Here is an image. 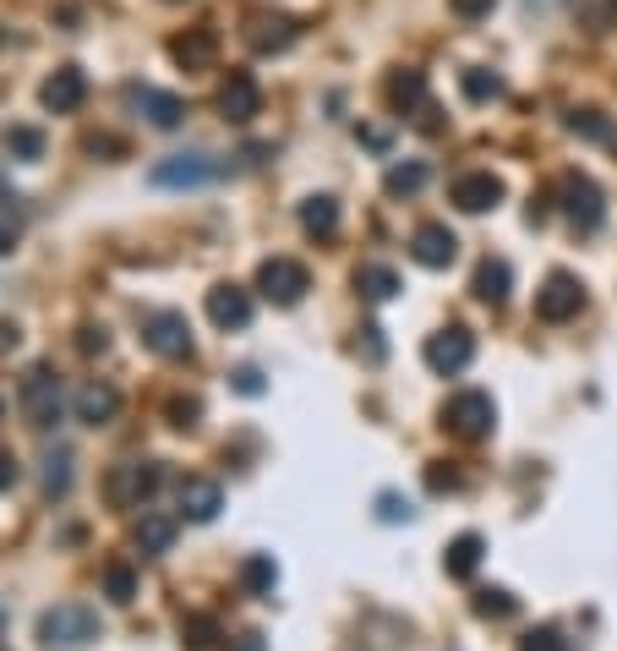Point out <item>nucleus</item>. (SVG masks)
Masks as SVG:
<instances>
[{
	"mask_svg": "<svg viewBox=\"0 0 617 651\" xmlns=\"http://www.w3.org/2000/svg\"><path fill=\"white\" fill-rule=\"evenodd\" d=\"M481 553H487V542H481L476 531H465V536H454V542H448V553H442V570H448L454 581H470V575L481 570Z\"/></svg>",
	"mask_w": 617,
	"mask_h": 651,
	"instance_id": "obj_20",
	"label": "nucleus"
},
{
	"mask_svg": "<svg viewBox=\"0 0 617 651\" xmlns=\"http://www.w3.org/2000/svg\"><path fill=\"white\" fill-rule=\"evenodd\" d=\"M176 531H181L176 515H153V510H142V521H137V548H142V553H170Z\"/></svg>",
	"mask_w": 617,
	"mask_h": 651,
	"instance_id": "obj_22",
	"label": "nucleus"
},
{
	"mask_svg": "<svg viewBox=\"0 0 617 651\" xmlns=\"http://www.w3.org/2000/svg\"><path fill=\"white\" fill-rule=\"evenodd\" d=\"M382 187H388V197H410V193H421V187H427V165H421V159H405V165H388Z\"/></svg>",
	"mask_w": 617,
	"mask_h": 651,
	"instance_id": "obj_28",
	"label": "nucleus"
},
{
	"mask_svg": "<svg viewBox=\"0 0 617 651\" xmlns=\"http://www.w3.org/2000/svg\"><path fill=\"white\" fill-rule=\"evenodd\" d=\"M71 405H77V422H88V427H105V422H116V411H121V394L110 389V384H99V378H93V384H82V389H77V400H71Z\"/></svg>",
	"mask_w": 617,
	"mask_h": 651,
	"instance_id": "obj_18",
	"label": "nucleus"
},
{
	"mask_svg": "<svg viewBox=\"0 0 617 651\" xmlns=\"http://www.w3.org/2000/svg\"><path fill=\"white\" fill-rule=\"evenodd\" d=\"M410 258L421 263V268H448V263L459 258V236L448 225H421L410 236Z\"/></svg>",
	"mask_w": 617,
	"mask_h": 651,
	"instance_id": "obj_12",
	"label": "nucleus"
},
{
	"mask_svg": "<svg viewBox=\"0 0 617 651\" xmlns=\"http://www.w3.org/2000/svg\"><path fill=\"white\" fill-rule=\"evenodd\" d=\"M105 591H110V602H131V596H137V575H131L126 564H110V570H105Z\"/></svg>",
	"mask_w": 617,
	"mask_h": 651,
	"instance_id": "obj_35",
	"label": "nucleus"
},
{
	"mask_svg": "<svg viewBox=\"0 0 617 651\" xmlns=\"http://www.w3.org/2000/svg\"><path fill=\"white\" fill-rule=\"evenodd\" d=\"M361 142H367V148H388V131H377V127H367V131H361Z\"/></svg>",
	"mask_w": 617,
	"mask_h": 651,
	"instance_id": "obj_47",
	"label": "nucleus"
},
{
	"mask_svg": "<svg viewBox=\"0 0 617 651\" xmlns=\"http://www.w3.org/2000/svg\"><path fill=\"white\" fill-rule=\"evenodd\" d=\"M427 487H432V493H454V487H459V471H442V465H432V471H427Z\"/></svg>",
	"mask_w": 617,
	"mask_h": 651,
	"instance_id": "obj_40",
	"label": "nucleus"
},
{
	"mask_svg": "<svg viewBox=\"0 0 617 651\" xmlns=\"http://www.w3.org/2000/svg\"><path fill=\"white\" fill-rule=\"evenodd\" d=\"M126 105H131V110H142V116H148V121H153V127H181V99H176V93H159V88H126Z\"/></svg>",
	"mask_w": 617,
	"mask_h": 651,
	"instance_id": "obj_17",
	"label": "nucleus"
},
{
	"mask_svg": "<svg viewBox=\"0 0 617 651\" xmlns=\"http://www.w3.org/2000/svg\"><path fill=\"white\" fill-rule=\"evenodd\" d=\"M181 641L186 651H213V641H219V619L213 613H191L181 624Z\"/></svg>",
	"mask_w": 617,
	"mask_h": 651,
	"instance_id": "obj_32",
	"label": "nucleus"
},
{
	"mask_svg": "<svg viewBox=\"0 0 617 651\" xmlns=\"http://www.w3.org/2000/svg\"><path fill=\"white\" fill-rule=\"evenodd\" d=\"M257 290L273 302V307H296L301 296L311 290V274H307V263H296V258H268L262 268H257Z\"/></svg>",
	"mask_w": 617,
	"mask_h": 651,
	"instance_id": "obj_5",
	"label": "nucleus"
},
{
	"mask_svg": "<svg viewBox=\"0 0 617 651\" xmlns=\"http://www.w3.org/2000/svg\"><path fill=\"white\" fill-rule=\"evenodd\" d=\"M213 176H219V165H213L208 154H170V159H159V165L148 170L153 187H202V181H213Z\"/></svg>",
	"mask_w": 617,
	"mask_h": 651,
	"instance_id": "obj_10",
	"label": "nucleus"
},
{
	"mask_svg": "<svg viewBox=\"0 0 617 651\" xmlns=\"http://www.w3.org/2000/svg\"><path fill=\"white\" fill-rule=\"evenodd\" d=\"M557 197H563V214H568L574 230H596V225H601V187H596L585 170H568V176L557 181Z\"/></svg>",
	"mask_w": 617,
	"mask_h": 651,
	"instance_id": "obj_7",
	"label": "nucleus"
},
{
	"mask_svg": "<svg viewBox=\"0 0 617 651\" xmlns=\"http://www.w3.org/2000/svg\"><path fill=\"white\" fill-rule=\"evenodd\" d=\"M197 416H202V400H191V394H186V400H170V422H176L181 433L197 427Z\"/></svg>",
	"mask_w": 617,
	"mask_h": 651,
	"instance_id": "obj_38",
	"label": "nucleus"
},
{
	"mask_svg": "<svg viewBox=\"0 0 617 651\" xmlns=\"http://www.w3.org/2000/svg\"><path fill=\"white\" fill-rule=\"evenodd\" d=\"M0 630H6V608H0Z\"/></svg>",
	"mask_w": 617,
	"mask_h": 651,
	"instance_id": "obj_50",
	"label": "nucleus"
},
{
	"mask_svg": "<svg viewBox=\"0 0 617 651\" xmlns=\"http://www.w3.org/2000/svg\"><path fill=\"white\" fill-rule=\"evenodd\" d=\"M17 339H22L17 324H11V318H0V356H6V351H17Z\"/></svg>",
	"mask_w": 617,
	"mask_h": 651,
	"instance_id": "obj_44",
	"label": "nucleus"
},
{
	"mask_svg": "<svg viewBox=\"0 0 617 651\" xmlns=\"http://www.w3.org/2000/svg\"><path fill=\"white\" fill-rule=\"evenodd\" d=\"M301 230L328 241V236L339 230V203H334V197H307V203H301Z\"/></svg>",
	"mask_w": 617,
	"mask_h": 651,
	"instance_id": "obj_26",
	"label": "nucleus"
},
{
	"mask_svg": "<svg viewBox=\"0 0 617 651\" xmlns=\"http://www.w3.org/2000/svg\"><path fill=\"white\" fill-rule=\"evenodd\" d=\"M442 427H448L454 438H465V444H481V438H492V427H497L492 394H481V389L454 394V400L442 405Z\"/></svg>",
	"mask_w": 617,
	"mask_h": 651,
	"instance_id": "obj_1",
	"label": "nucleus"
},
{
	"mask_svg": "<svg viewBox=\"0 0 617 651\" xmlns=\"http://www.w3.org/2000/svg\"><path fill=\"white\" fill-rule=\"evenodd\" d=\"M208 318L219 328H247L251 324V290H241V285L208 290Z\"/></svg>",
	"mask_w": 617,
	"mask_h": 651,
	"instance_id": "obj_16",
	"label": "nucleus"
},
{
	"mask_svg": "<svg viewBox=\"0 0 617 651\" xmlns=\"http://www.w3.org/2000/svg\"><path fill=\"white\" fill-rule=\"evenodd\" d=\"M17 214H0V253H11V241H17Z\"/></svg>",
	"mask_w": 617,
	"mask_h": 651,
	"instance_id": "obj_42",
	"label": "nucleus"
},
{
	"mask_svg": "<svg viewBox=\"0 0 617 651\" xmlns=\"http://www.w3.org/2000/svg\"><path fill=\"white\" fill-rule=\"evenodd\" d=\"M568 131H574V137H590V142H617L613 121H607L601 110H568Z\"/></svg>",
	"mask_w": 617,
	"mask_h": 651,
	"instance_id": "obj_31",
	"label": "nucleus"
},
{
	"mask_svg": "<svg viewBox=\"0 0 617 651\" xmlns=\"http://www.w3.org/2000/svg\"><path fill=\"white\" fill-rule=\"evenodd\" d=\"M159 465L153 460H126V465H116L110 471V482H105V493H110V504L116 510H142L153 493H159Z\"/></svg>",
	"mask_w": 617,
	"mask_h": 651,
	"instance_id": "obj_4",
	"label": "nucleus"
},
{
	"mask_svg": "<svg viewBox=\"0 0 617 651\" xmlns=\"http://www.w3.org/2000/svg\"><path fill=\"white\" fill-rule=\"evenodd\" d=\"M105 345H110V334H105V328H82V351H88V356H93V351H105Z\"/></svg>",
	"mask_w": 617,
	"mask_h": 651,
	"instance_id": "obj_43",
	"label": "nucleus"
},
{
	"mask_svg": "<svg viewBox=\"0 0 617 651\" xmlns=\"http://www.w3.org/2000/svg\"><path fill=\"white\" fill-rule=\"evenodd\" d=\"M247 39H251L257 56H273V50H285V45L296 39V22H290V17H257Z\"/></svg>",
	"mask_w": 617,
	"mask_h": 651,
	"instance_id": "obj_23",
	"label": "nucleus"
},
{
	"mask_svg": "<svg viewBox=\"0 0 617 651\" xmlns=\"http://www.w3.org/2000/svg\"><path fill=\"white\" fill-rule=\"evenodd\" d=\"M388 105H394V110H405V116H410V110H421V105H427V77H421L416 66L394 71V77H388Z\"/></svg>",
	"mask_w": 617,
	"mask_h": 651,
	"instance_id": "obj_21",
	"label": "nucleus"
},
{
	"mask_svg": "<svg viewBox=\"0 0 617 651\" xmlns=\"http://www.w3.org/2000/svg\"><path fill=\"white\" fill-rule=\"evenodd\" d=\"M219 110H225V121H236V127H247L251 116L262 110V88H257L251 71H230V82L219 88Z\"/></svg>",
	"mask_w": 617,
	"mask_h": 651,
	"instance_id": "obj_11",
	"label": "nucleus"
},
{
	"mask_svg": "<svg viewBox=\"0 0 617 651\" xmlns=\"http://www.w3.org/2000/svg\"><path fill=\"white\" fill-rule=\"evenodd\" d=\"M0 148L11 159H44V131L39 127H6L0 131Z\"/></svg>",
	"mask_w": 617,
	"mask_h": 651,
	"instance_id": "obj_30",
	"label": "nucleus"
},
{
	"mask_svg": "<svg viewBox=\"0 0 617 651\" xmlns=\"http://www.w3.org/2000/svg\"><path fill=\"white\" fill-rule=\"evenodd\" d=\"M497 0H448V11L454 17H465V22H476V17H492Z\"/></svg>",
	"mask_w": 617,
	"mask_h": 651,
	"instance_id": "obj_39",
	"label": "nucleus"
},
{
	"mask_svg": "<svg viewBox=\"0 0 617 651\" xmlns=\"http://www.w3.org/2000/svg\"><path fill=\"white\" fill-rule=\"evenodd\" d=\"M530 11H557V6H568V0H525Z\"/></svg>",
	"mask_w": 617,
	"mask_h": 651,
	"instance_id": "obj_48",
	"label": "nucleus"
},
{
	"mask_svg": "<svg viewBox=\"0 0 617 651\" xmlns=\"http://www.w3.org/2000/svg\"><path fill=\"white\" fill-rule=\"evenodd\" d=\"M367 334V362H382V328H361Z\"/></svg>",
	"mask_w": 617,
	"mask_h": 651,
	"instance_id": "obj_45",
	"label": "nucleus"
},
{
	"mask_svg": "<svg viewBox=\"0 0 617 651\" xmlns=\"http://www.w3.org/2000/svg\"><path fill=\"white\" fill-rule=\"evenodd\" d=\"M459 88H465L470 105H492V99H502V77L487 71V66H470V71L459 77Z\"/></svg>",
	"mask_w": 617,
	"mask_h": 651,
	"instance_id": "obj_29",
	"label": "nucleus"
},
{
	"mask_svg": "<svg viewBox=\"0 0 617 651\" xmlns=\"http://www.w3.org/2000/svg\"><path fill=\"white\" fill-rule=\"evenodd\" d=\"M236 389H241V394H262L268 384H262V373H257V367H236Z\"/></svg>",
	"mask_w": 617,
	"mask_h": 651,
	"instance_id": "obj_41",
	"label": "nucleus"
},
{
	"mask_svg": "<svg viewBox=\"0 0 617 651\" xmlns=\"http://www.w3.org/2000/svg\"><path fill=\"white\" fill-rule=\"evenodd\" d=\"M39 99H44V110H56V116H71L82 99H88V77L77 71V66H61L44 88H39Z\"/></svg>",
	"mask_w": 617,
	"mask_h": 651,
	"instance_id": "obj_14",
	"label": "nucleus"
},
{
	"mask_svg": "<svg viewBox=\"0 0 617 651\" xmlns=\"http://www.w3.org/2000/svg\"><path fill=\"white\" fill-rule=\"evenodd\" d=\"M410 515H416L410 499H399V493H382V499H377V521L382 525H399V521H410Z\"/></svg>",
	"mask_w": 617,
	"mask_h": 651,
	"instance_id": "obj_36",
	"label": "nucleus"
},
{
	"mask_svg": "<svg viewBox=\"0 0 617 651\" xmlns=\"http://www.w3.org/2000/svg\"><path fill=\"white\" fill-rule=\"evenodd\" d=\"M17 405H22V416H28L39 433H50V427L61 422V411H66L61 378H56L50 367H33V373L22 378V389H17Z\"/></svg>",
	"mask_w": 617,
	"mask_h": 651,
	"instance_id": "obj_3",
	"label": "nucleus"
},
{
	"mask_svg": "<svg viewBox=\"0 0 617 651\" xmlns=\"http://www.w3.org/2000/svg\"><path fill=\"white\" fill-rule=\"evenodd\" d=\"M508 285H514L508 263H502V258H487L481 268H476V285H470V290H476L487 307H502V302H508Z\"/></svg>",
	"mask_w": 617,
	"mask_h": 651,
	"instance_id": "obj_24",
	"label": "nucleus"
},
{
	"mask_svg": "<svg viewBox=\"0 0 617 651\" xmlns=\"http://www.w3.org/2000/svg\"><path fill=\"white\" fill-rule=\"evenodd\" d=\"M39 641L56 651V647H88L99 641V613L82 608V602H61L50 613H39Z\"/></svg>",
	"mask_w": 617,
	"mask_h": 651,
	"instance_id": "obj_2",
	"label": "nucleus"
},
{
	"mask_svg": "<svg viewBox=\"0 0 617 651\" xmlns=\"http://www.w3.org/2000/svg\"><path fill=\"white\" fill-rule=\"evenodd\" d=\"M11 482H17V460H11L6 450H0V493H6Z\"/></svg>",
	"mask_w": 617,
	"mask_h": 651,
	"instance_id": "obj_46",
	"label": "nucleus"
},
{
	"mask_svg": "<svg viewBox=\"0 0 617 651\" xmlns=\"http://www.w3.org/2000/svg\"><path fill=\"white\" fill-rule=\"evenodd\" d=\"M579 307H585V285L574 274H553L536 290V318L541 324H568V318H579Z\"/></svg>",
	"mask_w": 617,
	"mask_h": 651,
	"instance_id": "obj_8",
	"label": "nucleus"
},
{
	"mask_svg": "<svg viewBox=\"0 0 617 651\" xmlns=\"http://www.w3.org/2000/svg\"><path fill=\"white\" fill-rule=\"evenodd\" d=\"M241 586H247L251 596H273V586H279V564H273V553H251L247 564H241Z\"/></svg>",
	"mask_w": 617,
	"mask_h": 651,
	"instance_id": "obj_27",
	"label": "nucleus"
},
{
	"mask_svg": "<svg viewBox=\"0 0 617 651\" xmlns=\"http://www.w3.org/2000/svg\"><path fill=\"white\" fill-rule=\"evenodd\" d=\"M0 411H6V405H0Z\"/></svg>",
	"mask_w": 617,
	"mask_h": 651,
	"instance_id": "obj_51",
	"label": "nucleus"
},
{
	"mask_svg": "<svg viewBox=\"0 0 617 651\" xmlns=\"http://www.w3.org/2000/svg\"><path fill=\"white\" fill-rule=\"evenodd\" d=\"M427 367H432L437 378H454V373H465L470 367V356H476V339H470V328H442L427 339Z\"/></svg>",
	"mask_w": 617,
	"mask_h": 651,
	"instance_id": "obj_9",
	"label": "nucleus"
},
{
	"mask_svg": "<svg viewBox=\"0 0 617 651\" xmlns=\"http://www.w3.org/2000/svg\"><path fill=\"white\" fill-rule=\"evenodd\" d=\"M356 290H361L367 302H394V296H399V274H394L388 263H361V268H356Z\"/></svg>",
	"mask_w": 617,
	"mask_h": 651,
	"instance_id": "obj_25",
	"label": "nucleus"
},
{
	"mask_svg": "<svg viewBox=\"0 0 617 651\" xmlns=\"http://www.w3.org/2000/svg\"><path fill=\"white\" fill-rule=\"evenodd\" d=\"M454 203H459L465 214H487V208L502 203V181H497L492 170H470V176L454 181Z\"/></svg>",
	"mask_w": 617,
	"mask_h": 651,
	"instance_id": "obj_15",
	"label": "nucleus"
},
{
	"mask_svg": "<svg viewBox=\"0 0 617 651\" xmlns=\"http://www.w3.org/2000/svg\"><path fill=\"white\" fill-rule=\"evenodd\" d=\"M470 608H476V619H514V608H519V602H514V591L487 586V591H476V602H470Z\"/></svg>",
	"mask_w": 617,
	"mask_h": 651,
	"instance_id": "obj_33",
	"label": "nucleus"
},
{
	"mask_svg": "<svg viewBox=\"0 0 617 651\" xmlns=\"http://www.w3.org/2000/svg\"><path fill=\"white\" fill-rule=\"evenodd\" d=\"M170 56L186 71H202V66H213V56H219V33L213 28H186L181 39H170Z\"/></svg>",
	"mask_w": 617,
	"mask_h": 651,
	"instance_id": "obj_19",
	"label": "nucleus"
},
{
	"mask_svg": "<svg viewBox=\"0 0 617 651\" xmlns=\"http://www.w3.org/2000/svg\"><path fill=\"white\" fill-rule=\"evenodd\" d=\"M519 651H574V647H568V641L557 635L553 624H541V630H530V635L519 641Z\"/></svg>",
	"mask_w": 617,
	"mask_h": 651,
	"instance_id": "obj_37",
	"label": "nucleus"
},
{
	"mask_svg": "<svg viewBox=\"0 0 617 651\" xmlns=\"http://www.w3.org/2000/svg\"><path fill=\"white\" fill-rule=\"evenodd\" d=\"M236 651H262V635H241V647Z\"/></svg>",
	"mask_w": 617,
	"mask_h": 651,
	"instance_id": "obj_49",
	"label": "nucleus"
},
{
	"mask_svg": "<svg viewBox=\"0 0 617 651\" xmlns=\"http://www.w3.org/2000/svg\"><path fill=\"white\" fill-rule=\"evenodd\" d=\"M225 510V487L213 476H186L181 482V521H213Z\"/></svg>",
	"mask_w": 617,
	"mask_h": 651,
	"instance_id": "obj_13",
	"label": "nucleus"
},
{
	"mask_svg": "<svg viewBox=\"0 0 617 651\" xmlns=\"http://www.w3.org/2000/svg\"><path fill=\"white\" fill-rule=\"evenodd\" d=\"M142 345L165 362H186L191 356V324L186 313H148L142 318Z\"/></svg>",
	"mask_w": 617,
	"mask_h": 651,
	"instance_id": "obj_6",
	"label": "nucleus"
},
{
	"mask_svg": "<svg viewBox=\"0 0 617 651\" xmlns=\"http://www.w3.org/2000/svg\"><path fill=\"white\" fill-rule=\"evenodd\" d=\"M66 487H71V455H66V450H50V455H44V493L61 499Z\"/></svg>",
	"mask_w": 617,
	"mask_h": 651,
	"instance_id": "obj_34",
	"label": "nucleus"
}]
</instances>
